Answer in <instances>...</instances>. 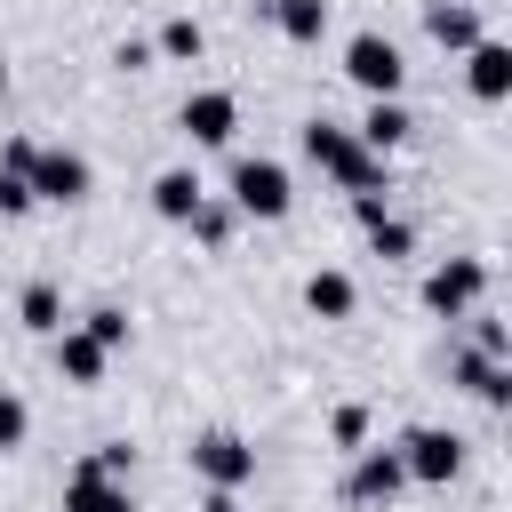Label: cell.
<instances>
[{"label": "cell", "mask_w": 512, "mask_h": 512, "mask_svg": "<svg viewBox=\"0 0 512 512\" xmlns=\"http://www.w3.org/2000/svg\"><path fill=\"white\" fill-rule=\"evenodd\" d=\"M32 200H56V208H72V200H88V184H96V168L80 160V152H64V144H40L32 152Z\"/></svg>", "instance_id": "obj_7"}, {"label": "cell", "mask_w": 512, "mask_h": 512, "mask_svg": "<svg viewBox=\"0 0 512 512\" xmlns=\"http://www.w3.org/2000/svg\"><path fill=\"white\" fill-rule=\"evenodd\" d=\"M472 352H488V360H512V328L480 312V328H472Z\"/></svg>", "instance_id": "obj_27"}, {"label": "cell", "mask_w": 512, "mask_h": 512, "mask_svg": "<svg viewBox=\"0 0 512 512\" xmlns=\"http://www.w3.org/2000/svg\"><path fill=\"white\" fill-rule=\"evenodd\" d=\"M48 360H56V376H64V384H80V392H88V384H104V368H112V352H104L88 328H72V320L48 336Z\"/></svg>", "instance_id": "obj_10"}, {"label": "cell", "mask_w": 512, "mask_h": 512, "mask_svg": "<svg viewBox=\"0 0 512 512\" xmlns=\"http://www.w3.org/2000/svg\"><path fill=\"white\" fill-rule=\"evenodd\" d=\"M232 216H248V224H280L288 208H296V184H288V168L280 160H232Z\"/></svg>", "instance_id": "obj_2"}, {"label": "cell", "mask_w": 512, "mask_h": 512, "mask_svg": "<svg viewBox=\"0 0 512 512\" xmlns=\"http://www.w3.org/2000/svg\"><path fill=\"white\" fill-rule=\"evenodd\" d=\"M400 488H408L400 448H360V456H352V472H344V496H352V504H392Z\"/></svg>", "instance_id": "obj_9"}, {"label": "cell", "mask_w": 512, "mask_h": 512, "mask_svg": "<svg viewBox=\"0 0 512 512\" xmlns=\"http://www.w3.org/2000/svg\"><path fill=\"white\" fill-rule=\"evenodd\" d=\"M32 208H40V200H32V184L0 168V216H32Z\"/></svg>", "instance_id": "obj_28"}, {"label": "cell", "mask_w": 512, "mask_h": 512, "mask_svg": "<svg viewBox=\"0 0 512 512\" xmlns=\"http://www.w3.org/2000/svg\"><path fill=\"white\" fill-rule=\"evenodd\" d=\"M424 32H432L440 48H456V56H464L472 40H488V32H480V8H472V0H432V8H424Z\"/></svg>", "instance_id": "obj_15"}, {"label": "cell", "mask_w": 512, "mask_h": 512, "mask_svg": "<svg viewBox=\"0 0 512 512\" xmlns=\"http://www.w3.org/2000/svg\"><path fill=\"white\" fill-rule=\"evenodd\" d=\"M0 88H8V56H0Z\"/></svg>", "instance_id": "obj_32"}, {"label": "cell", "mask_w": 512, "mask_h": 512, "mask_svg": "<svg viewBox=\"0 0 512 512\" xmlns=\"http://www.w3.org/2000/svg\"><path fill=\"white\" fill-rule=\"evenodd\" d=\"M400 464H408V480H424V488H448L456 472H464V440L448 432V424H408L400 440Z\"/></svg>", "instance_id": "obj_5"}, {"label": "cell", "mask_w": 512, "mask_h": 512, "mask_svg": "<svg viewBox=\"0 0 512 512\" xmlns=\"http://www.w3.org/2000/svg\"><path fill=\"white\" fill-rule=\"evenodd\" d=\"M232 224H240V216H232V200H216V192L192 208V232H200L208 248H224V240H232Z\"/></svg>", "instance_id": "obj_23"}, {"label": "cell", "mask_w": 512, "mask_h": 512, "mask_svg": "<svg viewBox=\"0 0 512 512\" xmlns=\"http://www.w3.org/2000/svg\"><path fill=\"white\" fill-rule=\"evenodd\" d=\"M360 232H368V248H376V256H408V248H416V232H408V216H392V208H384V216H368Z\"/></svg>", "instance_id": "obj_21"}, {"label": "cell", "mask_w": 512, "mask_h": 512, "mask_svg": "<svg viewBox=\"0 0 512 512\" xmlns=\"http://www.w3.org/2000/svg\"><path fill=\"white\" fill-rule=\"evenodd\" d=\"M448 376H456L472 400H488V408H504V400H512V360H488V352H456V360H448Z\"/></svg>", "instance_id": "obj_14"}, {"label": "cell", "mask_w": 512, "mask_h": 512, "mask_svg": "<svg viewBox=\"0 0 512 512\" xmlns=\"http://www.w3.org/2000/svg\"><path fill=\"white\" fill-rule=\"evenodd\" d=\"M32 152H40L32 136H8V144H0V168H8V176H32Z\"/></svg>", "instance_id": "obj_29"}, {"label": "cell", "mask_w": 512, "mask_h": 512, "mask_svg": "<svg viewBox=\"0 0 512 512\" xmlns=\"http://www.w3.org/2000/svg\"><path fill=\"white\" fill-rule=\"evenodd\" d=\"M192 472H200L208 488H232V496H240V488L256 480V448H248L240 432H224V424H216V432H200V440H192Z\"/></svg>", "instance_id": "obj_6"}, {"label": "cell", "mask_w": 512, "mask_h": 512, "mask_svg": "<svg viewBox=\"0 0 512 512\" xmlns=\"http://www.w3.org/2000/svg\"><path fill=\"white\" fill-rule=\"evenodd\" d=\"M272 24H280V40H296V48H312L320 32H328V0H256Z\"/></svg>", "instance_id": "obj_17"}, {"label": "cell", "mask_w": 512, "mask_h": 512, "mask_svg": "<svg viewBox=\"0 0 512 512\" xmlns=\"http://www.w3.org/2000/svg\"><path fill=\"white\" fill-rule=\"evenodd\" d=\"M304 304H312L320 320H352V304H360V288H352V272H336V264H320V272L304 280Z\"/></svg>", "instance_id": "obj_18"}, {"label": "cell", "mask_w": 512, "mask_h": 512, "mask_svg": "<svg viewBox=\"0 0 512 512\" xmlns=\"http://www.w3.org/2000/svg\"><path fill=\"white\" fill-rule=\"evenodd\" d=\"M296 144H304V160L320 168V176H336L344 192H392V168L344 128V120H304L296 128Z\"/></svg>", "instance_id": "obj_1"}, {"label": "cell", "mask_w": 512, "mask_h": 512, "mask_svg": "<svg viewBox=\"0 0 512 512\" xmlns=\"http://www.w3.org/2000/svg\"><path fill=\"white\" fill-rule=\"evenodd\" d=\"M80 464H88V472H104V480H128V472H136V448H128V440H104V448H96V456H80Z\"/></svg>", "instance_id": "obj_26"}, {"label": "cell", "mask_w": 512, "mask_h": 512, "mask_svg": "<svg viewBox=\"0 0 512 512\" xmlns=\"http://www.w3.org/2000/svg\"><path fill=\"white\" fill-rule=\"evenodd\" d=\"M208 200V184H200V168H160L152 176V208L168 216V224H192V208Z\"/></svg>", "instance_id": "obj_16"}, {"label": "cell", "mask_w": 512, "mask_h": 512, "mask_svg": "<svg viewBox=\"0 0 512 512\" xmlns=\"http://www.w3.org/2000/svg\"><path fill=\"white\" fill-rule=\"evenodd\" d=\"M200 512H240V496H232V488H208V496H200Z\"/></svg>", "instance_id": "obj_31"}, {"label": "cell", "mask_w": 512, "mask_h": 512, "mask_svg": "<svg viewBox=\"0 0 512 512\" xmlns=\"http://www.w3.org/2000/svg\"><path fill=\"white\" fill-rule=\"evenodd\" d=\"M64 512H136V496H128V480H104V472L72 464L64 472Z\"/></svg>", "instance_id": "obj_12"}, {"label": "cell", "mask_w": 512, "mask_h": 512, "mask_svg": "<svg viewBox=\"0 0 512 512\" xmlns=\"http://www.w3.org/2000/svg\"><path fill=\"white\" fill-rule=\"evenodd\" d=\"M352 136H360L376 160H392V152L416 136V112H408L400 96H368V112H360V128H352Z\"/></svg>", "instance_id": "obj_11"}, {"label": "cell", "mask_w": 512, "mask_h": 512, "mask_svg": "<svg viewBox=\"0 0 512 512\" xmlns=\"http://www.w3.org/2000/svg\"><path fill=\"white\" fill-rule=\"evenodd\" d=\"M480 296H488V264L480 256H448V264L424 272V312H440V320H472Z\"/></svg>", "instance_id": "obj_4"}, {"label": "cell", "mask_w": 512, "mask_h": 512, "mask_svg": "<svg viewBox=\"0 0 512 512\" xmlns=\"http://www.w3.org/2000/svg\"><path fill=\"white\" fill-rule=\"evenodd\" d=\"M344 80H352L360 96H400V80H408L400 40H384V32H352V40H344Z\"/></svg>", "instance_id": "obj_3"}, {"label": "cell", "mask_w": 512, "mask_h": 512, "mask_svg": "<svg viewBox=\"0 0 512 512\" xmlns=\"http://www.w3.org/2000/svg\"><path fill=\"white\" fill-rule=\"evenodd\" d=\"M16 320H24L32 336H56V328H64V296H56V280H24V296H16Z\"/></svg>", "instance_id": "obj_19"}, {"label": "cell", "mask_w": 512, "mask_h": 512, "mask_svg": "<svg viewBox=\"0 0 512 512\" xmlns=\"http://www.w3.org/2000/svg\"><path fill=\"white\" fill-rule=\"evenodd\" d=\"M112 64H120V72H144V64H152V40H120Z\"/></svg>", "instance_id": "obj_30"}, {"label": "cell", "mask_w": 512, "mask_h": 512, "mask_svg": "<svg viewBox=\"0 0 512 512\" xmlns=\"http://www.w3.org/2000/svg\"><path fill=\"white\" fill-rule=\"evenodd\" d=\"M24 440H32V408H24V392H0V456Z\"/></svg>", "instance_id": "obj_25"}, {"label": "cell", "mask_w": 512, "mask_h": 512, "mask_svg": "<svg viewBox=\"0 0 512 512\" xmlns=\"http://www.w3.org/2000/svg\"><path fill=\"white\" fill-rule=\"evenodd\" d=\"M200 48H208V32H200L192 16H168V24H160V40H152V56H176V64H192Z\"/></svg>", "instance_id": "obj_20"}, {"label": "cell", "mask_w": 512, "mask_h": 512, "mask_svg": "<svg viewBox=\"0 0 512 512\" xmlns=\"http://www.w3.org/2000/svg\"><path fill=\"white\" fill-rule=\"evenodd\" d=\"M176 128H184L192 144H232V128H240V96H232V88H192L184 112H176Z\"/></svg>", "instance_id": "obj_8"}, {"label": "cell", "mask_w": 512, "mask_h": 512, "mask_svg": "<svg viewBox=\"0 0 512 512\" xmlns=\"http://www.w3.org/2000/svg\"><path fill=\"white\" fill-rule=\"evenodd\" d=\"M72 328H88L104 352H120V344H128V312H120V304H96V312H80Z\"/></svg>", "instance_id": "obj_24"}, {"label": "cell", "mask_w": 512, "mask_h": 512, "mask_svg": "<svg viewBox=\"0 0 512 512\" xmlns=\"http://www.w3.org/2000/svg\"><path fill=\"white\" fill-rule=\"evenodd\" d=\"M328 440H336L344 456H360V448H368V400H344V408L328 416Z\"/></svg>", "instance_id": "obj_22"}, {"label": "cell", "mask_w": 512, "mask_h": 512, "mask_svg": "<svg viewBox=\"0 0 512 512\" xmlns=\"http://www.w3.org/2000/svg\"><path fill=\"white\" fill-rule=\"evenodd\" d=\"M464 80H472L480 104L512 96V48H504V40H472V48H464Z\"/></svg>", "instance_id": "obj_13"}]
</instances>
